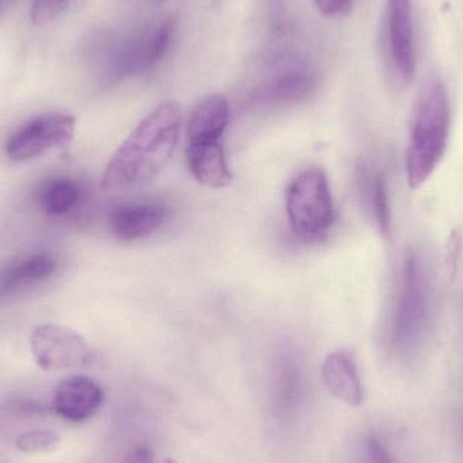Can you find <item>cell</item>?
I'll list each match as a JSON object with an SVG mask.
<instances>
[{"label": "cell", "instance_id": "6", "mask_svg": "<svg viewBox=\"0 0 463 463\" xmlns=\"http://www.w3.org/2000/svg\"><path fill=\"white\" fill-rule=\"evenodd\" d=\"M30 347L38 366L45 372L94 367L102 361L81 335L56 324L35 328Z\"/></svg>", "mask_w": 463, "mask_h": 463}, {"label": "cell", "instance_id": "3", "mask_svg": "<svg viewBox=\"0 0 463 463\" xmlns=\"http://www.w3.org/2000/svg\"><path fill=\"white\" fill-rule=\"evenodd\" d=\"M286 213L291 230L304 240H317L334 224L335 208L328 178L309 168L293 179L286 193Z\"/></svg>", "mask_w": 463, "mask_h": 463}, {"label": "cell", "instance_id": "17", "mask_svg": "<svg viewBox=\"0 0 463 463\" xmlns=\"http://www.w3.org/2000/svg\"><path fill=\"white\" fill-rule=\"evenodd\" d=\"M56 259L49 253H34L22 259L0 274V296L18 290L24 286L40 282L56 271Z\"/></svg>", "mask_w": 463, "mask_h": 463}, {"label": "cell", "instance_id": "13", "mask_svg": "<svg viewBox=\"0 0 463 463\" xmlns=\"http://www.w3.org/2000/svg\"><path fill=\"white\" fill-rule=\"evenodd\" d=\"M187 167L193 178L209 189H224L232 184L230 165L224 149L216 143H190L186 151Z\"/></svg>", "mask_w": 463, "mask_h": 463}, {"label": "cell", "instance_id": "4", "mask_svg": "<svg viewBox=\"0 0 463 463\" xmlns=\"http://www.w3.org/2000/svg\"><path fill=\"white\" fill-rule=\"evenodd\" d=\"M175 37V21L160 19L124 34L109 53V67L118 78L146 75L165 60Z\"/></svg>", "mask_w": 463, "mask_h": 463}, {"label": "cell", "instance_id": "14", "mask_svg": "<svg viewBox=\"0 0 463 463\" xmlns=\"http://www.w3.org/2000/svg\"><path fill=\"white\" fill-rule=\"evenodd\" d=\"M230 102L222 94L203 98L190 114L187 137L190 143H216L230 124Z\"/></svg>", "mask_w": 463, "mask_h": 463}, {"label": "cell", "instance_id": "16", "mask_svg": "<svg viewBox=\"0 0 463 463\" xmlns=\"http://www.w3.org/2000/svg\"><path fill=\"white\" fill-rule=\"evenodd\" d=\"M359 184L362 198L375 227L388 239L392 232V213L385 175L380 171H372L362 165L359 168Z\"/></svg>", "mask_w": 463, "mask_h": 463}, {"label": "cell", "instance_id": "8", "mask_svg": "<svg viewBox=\"0 0 463 463\" xmlns=\"http://www.w3.org/2000/svg\"><path fill=\"white\" fill-rule=\"evenodd\" d=\"M317 84V76L312 65L301 57L286 54L278 57L269 65V72L253 90L256 103L282 105L307 99Z\"/></svg>", "mask_w": 463, "mask_h": 463}, {"label": "cell", "instance_id": "11", "mask_svg": "<svg viewBox=\"0 0 463 463\" xmlns=\"http://www.w3.org/2000/svg\"><path fill=\"white\" fill-rule=\"evenodd\" d=\"M326 391L348 407L364 404V391L355 359L348 351H335L326 356L321 369Z\"/></svg>", "mask_w": 463, "mask_h": 463}, {"label": "cell", "instance_id": "1", "mask_svg": "<svg viewBox=\"0 0 463 463\" xmlns=\"http://www.w3.org/2000/svg\"><path fill=\"white\" fill-rule=\"evenodd\" d=\"M181 128L178 103L170 100L155 109L111 157L102 176L103 189H129L156 178L175 154Z\"/></svg>", "mask_w": 463, "mask_h": 463}, {"label": "cell", "instance_id": "24", "mask_svg": "<svg viewBox=\"0 0 463 463\" xmlns=\"http://www.w3.org/2000/svg\"><path fill=\"white\" fill-rule=\"evenodd\" d=\"M141 463H176L175 461H173V459H163V461L159 462H152V461H146Z\"/></svg>", "mask_w": 463, "mask_h": 463}, {"label": "cell", "instance_id": "22", "mask_svg": "<svg viewBox=\"0 0 463 463\" xmlns=\"http://www.w3.org/2000/svg\"><path fill=\"white\" fill-rule=\"evenodd\" d=\"M459 256H461V234L459 232H451L449 237L448 247H446V267H448L449 277L453 279L458 271Z\"/></svg>", "mask_w": 463, "mask_h": 463}, {"label": "cell", "instance_id": "20", "mask_svg": "<svg viewBox=\"0 0 463 463\" xmlns=\"http://www.w3.org/2000/svg\"><path fill=\"white\" fill-rule=\"evenodd\" d=\"M72 0H34L32 19L38 26H45L61 15Z\"/></svg>", "mask_w": 463, "mask_h": 463}, {"label": "cell", "instance_id": "21", "mask_svg": "<svg viewBox=\"0 0 463 463\" xmlns=\"http://www.w3.org/2000/svg\"><path fill=\"white\" fill-rule=\"evenodd\" d=\"M364 463H394L385 446L374 437H369L364 443Z\"/></svg>", "mask_w": 463, "mask_h": 463}, {"label": "cell", "instance_id": "19", "mask_svg": "<svg viewBox=\"0 0 463 463\" xmlns=\"http://www.w3.org/2000/svg\"><path fill=\"white\" fill-rule=\"evenodd\" d=\"M15 445L22 453H49L60 445V435L52 430H32V431L19 435L16 438Z\"/></svg>", "mask_w": 463, "mask_h": 463}, {"label": "cell", "instance_id": "9", "mask_svg": "<svg viewBox=\"0 0 463 463\" xmlns=\"http://www.w3.org/2000/svg\"><path fill=\"white\" fill-rule=\"evenodd\" d=\"M385 45L389 70L397 86L407 87L416 73L412 2L386 0Z\"/></svg>", "mask_w": 463, "mask_h": 463}, {"label": "cell", "instance_id": "23", "mask_svg": "<svg viewBox=\"0 0 463 463\" xmlns=\"http://www.w3.org/2000/svg\"><path fill=\"white\" fill-rule=\"evenodd\" d=\"M354 0H313L316 8L326 16H337L350 11Z\"/></svg>", "mask_w": 463, "mask_h": 463}, {"label": "cell", "instance_id": "7", "mask_svg": "<svg viewBox=\"0 0 463 463\" xmlns=\"http://www.w3.org/2000/svg\"><path fill=\"white\" fill-rule=\"evenodd\" d=\"M76 121L64 113H49L22 125L5 144V154L14 162H27L54 146L67 148L75 136Z\"/></svg>", "mask_w": 463, "mask_h": 463}, {"label": "cell", "instance_id": "5", "mask_svg": "<svg viewBox=\"0 0 463 463\" xmlns=\"http://www.w3.org/2000/svg\"><path fill=\"white\" fill-rule=\"evenodd\" d=\"M429 316V275L420 256L411 250L405 256L394 316L393 343L397 350L410 351L419 345L426 331Z\"/></svg>", "mask_w": 463, "mask_h": 463}, {"label": "cell", "instance_id": "2", "mask_svg": "<svg viewBox=\"0 0 463 463\" xmlns=\"http://www.w3.org/2000/svg\"><path fill=\"white\" fill-rule=\"evenodd\" d=\"M451 129V108L445 84L438 78L424 81L413 105L408 143V184L416 190L423 186L448 149Z\"/></svg>", "mask_w": 463, "mask_h": 463}, {"label": "cell", "instance_id": "12", "mask_svg": "<svg viewBox=\"0 0 463 463\" xmlns=\"http://www.w3.org/2000/svg\"><path fill=\"white\" fill-rule=\"evenodd\" d=\"M167 209L157 203L122 205L110 214V227L121 241H137L165 225Z\"/></svg>", "mask_w": 463, "mask_h": 463}, {"label": "cell", "instance_id": "18", "mask_svg": "<svg viewBox=\"0 0 463 463\" xmlns=\"http://www.w3.org/2000/svg\"><path fill=\"white\" fill-rule=\"evenodd\" d=\"M80 190L70 179H54L41 190L40 203L45 213L62 216L75 209Z\"/></svg>", "mask_w": 463, "mask_h": 463}, {"label": "cell", "instance_id": "10", "mask_svg": "<svg viewBox=\"0 0 463 463\" xmlns=\"http://www.w3.org/2000/svg\"><path fill=\"white\" fill-rule=\"evenodd\" d=\"M105 402L103 389L86 375H71L57 386L53 397L54 412L71 423L90 420Z\"/></svg>", "mask_w": 463, "mask_h": 463}, {"label": "cell", "instance_id": "25", "mask_svg": "<svg viewBox=\"0 0 463 463\" xmlns=\"http://www.w3.org/2000/svg\"><path fill=\"white\" fill-rule=\"evenodd\" d=\"M155 2H162V0H155Z\"/></svg>", "mask_w": 463, "mask_h": 463}, {"label": "cell", "instance_id": "15", "mask_svg": "<svg viewBox=\"0 0 463 463\" xmlns=\"http://www.w3.org/2000/svg\"><path fill=\"white\" fill-rule=\"evenodd\" d=\"M301 374L294 358L283 355L274 369L271 383L272 411L285 419L294 413L301 400Z\"/></svg>", "mask_w": 463, "mask_h": 463}]
</instances>
